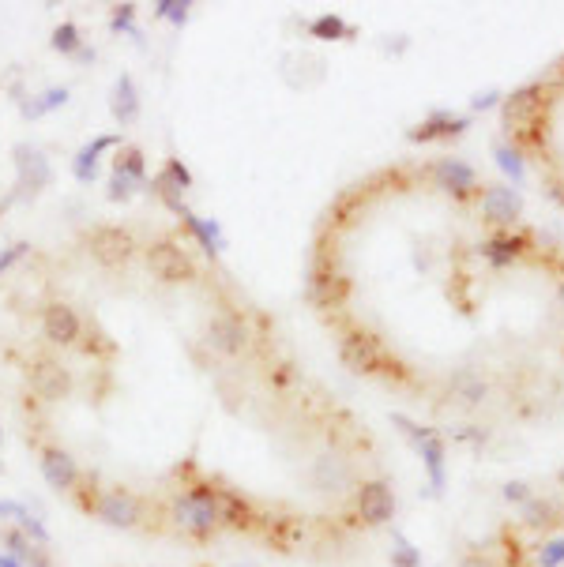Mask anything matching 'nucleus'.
Wrapping results in <instances>:
<instances>
[{"mask_svg":"<svg viewBox=\"0 0 564 567\" xmlns=\"http://www.w3.org/2000/svg\"><path fill=\"white\" fill-rule=\"evenodd\" d=\"M170 519L185 530L188 537H211L219 530V504H215V485H188L170 500Z\"/></svg>","mask_w":564,"mask_h":567,"instance_id":"1","label":"nucleus"},{"mask_svg":"<svg viewBox=\"0 0 564 567\" xmlns=\"http://www.w3.org/2000/svg\"><path fill=\"white\" fill-rule=\"evenodd\" d=\"M91 515L98 522H106V526H113V530H132V526H140L143 519V504L136 492L128 489H102L98 492V500H94Z\"/></svg>","mask_w":564,"mask_h":567,"instance_id":"2","label":"nucleus"},{"mask_svg":"<svg viewBox=\"0 0 564 567\" xmlns=\"http://www.w3.org/2000/svg\"><path fill=\"white\" fill-rule=\"evenodd\" d=\"M147 267L166 286H181V282L196 278V263H192V256L177 241H155V245L147 248Z\"/></svg>","mask_w":564,"mask_h":567,"instance_id":"3","label":"nucleus"},{"mask_svg":"<svg viewBox=\"0 0 564 567\" xmlns=\"http://www.w3.org/2000/svg\"><path fill=\"white\" fill-rule=\"evenodd\" d=\"M354 511L365 526H388L395 519V492L388 481H358L354 485Z\"/></svg>","mask_w":564,"mask_h":567,"instance_id":"4","label":"nucleus"},{"mask_svg":"<svg viewBox=\"0 0 564 567\" xmlns=\"http://www.w3.org/2000/svg\"><path fill=\"white\" fill-rule=\"evenodd\" d=\"M392 425L407 432L414 447H418V455H422L425 470H429V481H433V489H444V440L437 436V429H425V425H414L410 417L403 414H392Z\"/></svg>","mask_w":564,"mask_h":567,"instance_id":"5","label":"nucleus"},{"mask_svg":"<svg viewBox=\"0 0 564 567\" xmlns=\"http://www.w3.org/2000/svg\"><path fill=\"white\" fill-rule=\"evenodd\" d=\"M87 248H91V256L102 267H125L132 256H136V241H132V233L121 230V226H94L87 233Z\"/></svg>","mask_w":564,"mask_h":567,"instance_id":"6","label":"nucleus"},{"mask_svg":"<svg viewBox=\"0 0 564 567\" xmlns=\"http://www.w3.org/2000/svg\"><path fill=\"white\" fill-rule=\"evenodd\" d=\"M12 158H16V196H38L53 184V166L38 147L19 143Z\"/></svg>","mask_w":564,"mask_h":567,"instance_id":"7","label":"nucleus"},{"mask_svg":"<svg viewBox=\"0 0 564 567\" xmlns=\"http://www.w3.org/2000/svg\"><path fill=\"white\" fill-rule=\"evenodd\" d=\"M478 207L489 226H516L523 215V192L512 184H486L478 196Z\"/></svg>","mask_w":564,"mask_h":567,"instance_id":"8","label":"nucleus"},{"mask_svg":"<svg viewBox=\"0 0 564 567\" xmlns=\"http://www.w3.org/2000/svg\"><path fill=\"white\" fill-rule=\"evenodd\" d=\"M339 353H343V365L350 372H361V376L384 368V346H380V338L373 331H350V335H343Z\"/></svg>","mask_w":564,"mask_h":567,"instance_id":"9","label":"nucleus"},{"mask_svg":"<svg viewBox=\"0 0 564 567\" xmlns=\"http://www.w3.org/2000/svg\"><path fill=\"white\" fill-rule=\"evenodd\" d=\"M204 342L215 353H222V357H237V353H245V346H249V327H245L241 316L222 312V316H211L204 323Z\"/></svg>","mask_w":564,"mask_h":567,"instance_id":"10","label":"nucleus"},{"mask_svg":"<svg viewBox=\"0 0 564 567\" xmlns=\"http://www.w3.org/2000/svg\"><path fill=\"white\" fill-rule=\"evenodd\" d=\"M429 177L437 184L440 192H448L452 200H467L478 192V173L474 166H467L463 158H437L433 166H429Z\"/></svg>","mask_w":564,"mask_h":567,"instance_id":"11","label":"nucleus"},{"mask_svg":"<svg viewBox=\"0 0 564 567\" xmlns=\"http://www.w3.org/2000/svg\"><path fill=\"white\" fill-rule=\"evenodd\" d=\"M38 466H42V477H46V485L53 492H76L79 481H83L79 462L64 447H42L38 451Z\"/></svg>","mask_w":564,"mask_h":567,"instance_id":"12","label":"nucleus"},{"mask_svg":"<svg viewBox=\"0 0 564 567\" xmlns=\"http://www.w3.org/2000/svg\"><path fill=\"white\" fill-rule=\"evenodd\" d=\"M42 335L53 342V346H76L79 335H83V320L72 305L64 301H49L42 308Z\"/></svg>","mask_w":564,"mask_h":567,"instance_id":"13","label":"nucleus"},{"mask_svg":"<svg viewBox=\"0 0 564 567\" xmlns=\"http://www.w3.org/2000/svg\"><path fill=\"white\" fill-rule=\"evenodd\" d=\"M309 481H313L316 492L339 496V492L354 489V466H350V459H343V455L328 451V455H320V459L313 462V470H309Z\"/></svg>","mask_w":564,"mask_h":567,"instance_id":"14","label":"nucleus"},{"mask_svg":"<svg viewBox=\"0 0 564 567\" xmlns=\"http://www.w3.org/2000/svg\"><path fill=\"white\" fill-rule=\"evenodd\" d=\"M501 109H504L508 132H523V124H538V117H542V109H546V91H542V87L512 91L501 102Z\"/></svg>","mask_w":564,"mask_h":567,"instance_id":"15","label":"nucleus"},{"mask_svg":"<svg viewBox=\"0 0 564 567\" xmlns=\"http://www.w3.org/2000/svg\"><path fill=\"white\" fill-rule=\"evenodd\" d=\"M467 128H470V117L452 113V109H437V113H429L422 124H414L407 132V139L410 143H440V139L463 136Z\"/></svg>","mask_w":564,"mask_h":567,"instance_id":"16","label":"nucleus"},{"mask_svg":"<svg viewBox=\"0 0 564 567\" xmlns=\"http://www.w3.org/2000/svg\"><path fill=\"white\" fill-rule=\"evenodd\" d=\"M31 387L38 399L64 402L72 395V372L61 361H34L31 365Z\"/></svg>","mask_w":564,"mask_h":567,"instance_id":"17","label":"nucleus"},{"mask_svg":"<svg viewBox=\"0 0 564 567\" xmlns=\"http://www.w3.org/2000/svg\"><path fill=\"white\" fill-rule=\"evenodd\" d=\"M173 215L181 218V226L188 230V237L204 248L211 260H215L222 248H226V233H222L219 218H200L196 211H188L185 203H177V207H173Z\"/></svg>","mask_w":564,"mask_h":567,"instance_id":"18","label":"nucleus"},{"mask_svg":"<svg viewBox=\"0 0 564 567\" xmlns=\"http://www.w3.org/2000/svg\"><path fill=\"white\" fill-rule=\"evenodd\" d=\"M188 188H192V169H188L181 158H166V166L158 169L155 181H151V192H155L170 211L181 203V196H185Z\"/></svg>","mask_w":564,"mask_h":567,"instance_id":"19","label":"nucleus"},{"mask_svg":"<svg viewBox=\"0 0 564 567\" xmlns=\"http://www.w3.org/2000/svg\"><path fill=\"white\" fill-rule=\"evenodd\" d=\"M113 147H121V132H110V136H94L91 143H83L72 158V177L79 184H94L98 177V169H102V154L113 151Z\"/></svg>","mask_w":564,"mask_h":567,"instance_id":"20","label":"nucleus"},{"mask_svg":"<svg viewBox=\"0 0 564 567\" xmlns=\"http://www.w3.org/2000/svg\"><path fill=\"white\" fill-rule=\"evenodd\" d=\"M215 504H219V522L230 526V530H252V526H260L256 507L237 489H219V485H215Z\"/></svg>","mask_w":564,"mask_h":567,"instance_id":"21","label":"nucleus"},{"mask_svg":"<svg viewBox=\"0 0 564 567\" xmlns=\"http://www.w3.org/2000/svg\"><path fill=\"white\" fill-rule=\"evenodd\" d=\"M346 290H350V282H346L331 263H316L313 271H309V297H313L316 305H339L346 297Z\"/></svg>","mask_w":564,"mask_h":567,"instance_id":"22","label":"nucleus"},{"mask_svg":"<svg viewBox=\"0 0 564 567\" xmlns=\"http://www.w3.org/2000/svg\"><path fill=\"white\" fill-rule=\"evenodd\" d=\"M527 248H531V237H523V233H497V237H489L486 245H482V256H486L489 267H512L516 260L527 256Z\"/></svg>","mask_w":564,"mask_h":567,"instance_id":"23","label":"nucleus"},{"mask_svg":"<svg viewBox=\"0 0 564 567\" xmlns=\"http://www.w3.org/2000/svg\"><path fill=\"white\" fill-rule=\"evenodd\" d=\"M110 109H113V117H117V124H121V128H128V124L140 121V87H136V79L128 76V72H121V76H117V83H113Z\"/></svg>","mask_w":564,"mask_h":567,"instance_id":"24","label":"nucleus"},{"mask_svg":"<svg viewBox=\"0 0 564 567\" xmlns=\"http://www.w3.org/2000/svg\"><path fill=\"white\" fill-rule=\"evenodd\" d=\"M448 395H452L455 402H463V406H482V402L489 399V384L478 372L463 368V372H455L452 380H448Z\"/></svg>","mask_w":564,"mask_h":567,"instance_id":"25","label":"nucleus"},{"mask_svg":"<svg viewBox=\"0 0 564 567\" xmlns=\"http://www.w3.org/2000/svg\"><path fill=\"white\" fill-rule=\"evenodd\" d=\"M68 98H72L68 87H49V91H42V94L19 98V113H23L27 121H38V117H46V113H53V109L68 106Z\"/></svg>","mask_w":564,"mask_h":567,"instance_id":"26","label":"nucleus"},{"mask_svg":"<svg viewBox=\"0 0 564 567\" xmlns=\"http://www.w3.org/2000/svg\"><path fill=\"white\" fill-rule=\"evenodd\" d=\"M113 173H121L128 181L136 184V188H147V158H143L140 147H132V143H121L117 154H113Z\"/></svg>","mask_w":564,"mask_h":567,"instance_id":"27","label":"nucleus"},{"mask_svg":"<svg viewBox=\"0 0 564 567\" xmlns=\"http://www.w3.org/2000/svg\"><path fill=\"white\" fill-rule=\"evenodd\" d=\"M309 38H316V42H346V38H354V27L343 16L324 12V16L309 19Z\"/></svg>","mask_w":564,"mask_h":567,"instance_id":"28","label":"nucleus"},{"mask_svg":"<svg viewBox=\"0 0 564 567\" xmlns=\"http://www.w3.org/2000/svg\"><path fill=\"white\" fill-rule=\"evenodd\" d=\"M493 158H497V166L512 177V188H519V184L527 181V166H523V151H519V147L497 143V147H493Z\"/></svg>","mask_w":564,"mask_h":567,"instance_id":"29","label":"nucleus"},{"mask_svg":"<svg viewBox=\"0 0 564 567\" xmlns=\"http://www.w3.org/2000/svg\"><path fill=\"white\" fill-rule=\"evenodd\" d=\"M192 0H155L151 4V16L155 19H166V23H173V27H185L188 16H192Z\"/></svg>","mask_w":564,"mask_h":567,"instance_id":"30","label":"nucleus"},{"mask_svg":"<svg viewBox=\"0 0 564 567\" xmlns=\"http://www.w3.org/2000/svg\"><path fill=\"white\" fill-rule=\"evenodd\" d=\"M49 46H53V53H61V57H76L79 49H83V34H79L76 23H61L53 31V38H49Z\"/></svg>","mask_w":564,"mask_h":567,"instance_id":"31","label":"nucleus"},{"mask_svg":"<svg viewBox=\"0 0 564 567\" xmlns=\"http://www.w3.org/2000/svg\"><path fill=\"white\" fill-rule=\"evenodd\" d=\"M136 12H140V4H117V8H113V16H110V31H113V34H132V38L140 42Z\"/></svg>","mask_w":564,"mask_h":567,"instance_id":"32","label":"nucleus"},{"mask_svg":"<svg viewBox=\"0 0 564 567\" xmlns=\"http://www.w3.org/2000/svg\"><path fill=\"white\" fill-rule=\"evenodd\" d=\"M392 567H422V552L403 534H392Z\"/></svg>","mask_w":564,"mask_h":567,"instance_id":"33","label":"nucleus"},{"mask_svg":"<svg viewBox=\"0 0 564 567\" xmlns=\"http://www.w3.org/2000/svg\"><path fill=\"white\" fill-rule=\"evenodd\" d=\"M523 522H527V526H549V522H553V504L531 496V500L523 504Z\"/></svg>","mask_w":564,"mask_h":567,"instance_id":"34","label":"nucleus"},{"mask_svg":"<svg viewBox=\"0 0 564 567\" xmlns=\"http://www.w3.org/2000/svg\"><path fill=\"white\" fill-rule=\"evenodd\" d=\"M136 192H140V188L128 181V177H121V173H110V184H106V200H110V203H128Z\"/></svg>","mask_w":564,"mask_h":567,"instance_id":"35","label":"nucleus"},{"mask_svg":"<svg viewBox=\"0 0 564 567\" xmlns=\"http://www.w3.org/2000/svg\"><path fill=\"white\" fill-rule=\"evenodd\" d=\"M31 256V241H16V245L0 248V275H8L19 260H27Z\"/></svg>","mask_w":564,"mask_h":567,"instance_id":"36","label":"nucleus"},{"mask_svg":"<svg viewBox=\"0 0 564 567\" xmlns=\"http://www.w3.org/2000/svg\"><path fill=\"white\" fill-rule=\"evenodd\" d=\"M564 564V534L546 541L542 549H538V567H561Z\"/></svg>","mask_w":564,"mask_h":567,"instance_id":"37","label":"nucleus"},{"mask_svg":"<svg viewBox=\"0 0 564 567\" xmlns=\"http://www.w3.org/2000/svg\"><path fill=\"white\" fill-rule=\"evenodd\" d=\"M501 102H504L501 91H486V94H474V98H470V109H474V113H486V109L501 106Z\"/></svg>","mask_w":564,"mask_h":567,"instance_id":"38","label":"nucleus"},{"mask_svg":"<svg viewBox=\"0 0 564 567\" xmlns=\"http://www.w3.org/2000/svg\"><path fill=\"white\" fill-rule=\"evenodd\" d=\"M27 511H31V507H27V504H19V500H0V519L16 522V526H19V519H23Z\"/></svg>","mask_w":564,"mask_h":567,"instance_id":"39","label":"nucleus"},{"mask_svg":"<svg viewBox=\"0 0 564 567\" xmlns=\"http://www.w3.org/2000/svg\"><path fill=\"white\" fill-rule=\"evenodd\" d=\"M504 500H512V504H527V500H531V489H527L523 481H508V485H504Z\"/></svg>","mask_w":564,"mask_h":567,"instance_id":"40","label":"nucleus"},{"mask_svg":"<svg viewBox=\"0 0 564 567\" xmlns=\"http://www.w3.org/2000/svg\"><path fill=\"white\" fill-rule=\"evenodd\" d=\"M19 196H16V188H12V192H8V196H0V218L8 215V207H12V203H16Z\"/></svg>","mask_w":564,"mask_h":567,"instance_id":"41","label":"nucleus"},{"mask_svg":"<svg viewBox=\"0 0 564 567\" xmlns=\"http://www.w3.org/2000/svg\"><path fill=\"white\" fill-rule=\"evenodd\" d=\"M0 567H23V564H19V560H16V556H12V552H4V549H0Z\"/></svg>","mask_w":564,"mask_h":567,"instance_id":"42","label":"nucleus"},{"mask_svg":"<svg viewBox=\"0 0 564 567\" xmlns=\"http://www.w3.org/2000/svg\"><path fill=\"white\" fill-rule=\"evenodd\" d=\"M459 567H489V560H482V556H467Z\"/></svg>","mask_w":564,"mask_h":567,"instance_id":"43","label":"nucleus"},{"mask_svg":"<svg viewBox=\"0 0 564 567\" xmlns=\"http://www.w3.org/2000/svg\"><path fill=\"white\" fill-rule=\"evenodd\" d=\"M76 61H83V64H87V61H94V49H87V46H83V49H79V53H76Z\"/></svg>","mask_w":564,"mask_h":567,"instance_id":"44","label":"nucleus"},{"mask_svg":"<svg viewBox=\"0 0 564 567\" xmlns=\"http://www.w3.org/2000/svg\"><path fill=\"white\" fill-rule=\"evenodd\" d=\"M234 567H256V564H234Z\"/></svg>","mask_w":564,"mask_h":567,"instance_id":"45","label":"nucleus"},{"mask_svg":"<svg viewBox=\"0 0 564 567\" xmlns=\"http://www.w3.org/2000/svg\"><path fill=\"white\" fill-rule=\"evenodd\" d=\"M0 440H4V429H0Z\"/></svg>","mask_w":564,"mask_h":567,"instance_id":"46","label":"nucleus"}]
</instances>
